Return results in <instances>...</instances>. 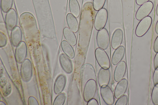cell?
<instances>
[{
    "instance_id": "1",
    "label": "cell",
    "mask_w": 158,
    "mask_h": 105,
    "mask_svg": "<svg viewBox=\"0 0 158 105\" xmlns=\"http://www.w3.org/2000/svg\"><path fill=\"white\" fill-rule=\"evenodd\" d=\"M93 3H85L82 7L78 29L77 51L84 55L87 52L94 25V11Z\"/></svg>"
},
{
    "instance_id": "2",
    "label": "cell",
    "mask_w": 158,
    "mask_h": 105,
    "mask_svg": "<svg viewBox=\"0 0 158 105\" xmlns=\"http://www.w3.org/2000/svg\"><path fill=\"white\" fill-rule=\"evenodd\" d=\"M80 77L82 89L89 80L92 79L96 81V73L94 66L90 63L83 64L80 68Z\"/></svg>"
},
{
    "instance_id": "3",
    "label": "cell",
    "mask_w": 158,
    "mask_h": 105,
    "mask_svg": "<svg viewBox=\"0 0 158 105\" xmlns=\"http://www.w3.org/2000/svg\"><path fill=\"white\" fill-rule=\"evenodd\" d=\"M96 81L94 79L89 80L85 85L83 91V97L84 101L87 102L94 98L97 90Z\"/></svg>"
},
{
    "instance_id": "4",
    "label": "cell",
    "mask_w": 158,
    "mask_h": 105,
    "mask_svg": "<svg viewBox=\"0 0 158 105\" xmlns=\"http://www.w3.org/2000/svg\"><path fill=\"white\" fill-rule=\"evenodd\" d=\"M94 54L96 60L101 68L108 69L110 67V58L104 50L99 47L97 48L95 50Z\"/></svg>"
},
{
    "instance_id": "5",
    "label": "cell",
    "mask_w": 158,
    "mask_h": 105,
    "mask_svg": "<svg viewBox=\"0 0 158 105\" xmlns=\"http://www.w3.org/2000/svg\"><path fill=\"white\" fill-rule=\"evenodd\" d=\"M20 74L22 80L25 82H28L31 79L33 69L31 63L29 59H26L21 63Z\"/></svg>"
},
{
    "instance_id": "6",
    "label": "cell",
    "mask_w": 158,
    "mask_h": 105,
    "mask_svg": "<svg viewBox=\"0 0 158 105\" xmlns=\"http://www.w3.org/2000/svg\"><path fill=\"white\" fill-rule=\"evenodd\" d=\"M108 18V12L106 9L102 8L98 10L94 21L95 29L98 31L103 28L106 24Z\"/></svg>"
},
{
    "instance_id": "7",
    "label": "cell",
    "mask_w": 158,
    "mask_h": 105,
    "mask_svg": "<svg viewBox=\"0 0 158 105\" xmlns=\"http://www.w3.org/2000/svg\"><path fill=\"white\" fill-rule=\"evenodd\" d=\"M110 41L109 33L105 28L98 30L96 36V42L98 47L106 50L109 46Z\"/></svg>"
},
{
    "instance_id": "8",
    "label": "cell",
    "mask_w": 158,
    "mask_h": 105,
    "mask_svg": "<svg viewBox=\"0 0 158 105\" xmlns=\"http://www.w3.org/2000/svg\"><path fill=\"white\" fill-rule=\"evenodd\" d=\"M152 22V18L148 16L140 21L135 29V34L138 37L144 35L148 31Z\"/></svg>"
},
{
    "instance_id": "9",
    "label": "cell",
    "mask_w": 158,
    "mask_h": 105,
    "mask_svg": "<svg viewBox=\"0 0 158 105\" xmlns=\"http://www.w3.org/2000/svg\"><path fill=\"white\" fill-rule=\"evenodd\" d=\"M18 23V16L16 10L11 9L6 13L5 17V25L7 30L9 31L16 26Z\"/></svg>"
},
{
    "instance_id": "10",
    "label": "cell",
    "mask_w": 158,
    "mask_h": 105,
    "mask_svg": "<svg viewBox=\"0 0 158 105\" xmlns=\"http://www.w3.org/2000/svg\"><path fill=\"white\" fill-rule=\"evenodd\" d=\"M153 8V4L151 1H149L141 5L137 10L135 15L136 19L140 21L148 16Z\"/></svg>"
},
{
    "instance_id": "11",
    "label": "cell",
    "mask_w": 158,
    "mask_h": 105,
    "mask_svg": "<svg viewBox=\"0 0 158 105\" xmlns=\"http://www.w3.org/2000/svg\"><path fill=\"white\" fill-rule=\"evenodd\" d=\"M27 48L26 42L21 41L16 47L15 58L18 63L20 64L26 59L27 55Z\"/></svg>"
},
{
    "instance_id": "12",
    "label": "cell",
    "mask_w": 158,
    "mask_h": 105,
    "mask_svg": "<svg viewBox=\"0 0 158 105\" xmlns=\"http://www.w3.org/2000/svg\"><path fill=\"white\" fill-rule=\"evenodd\" d=\"M100 93L103 100L108 105H112L114 101V96L111 88L108 85L100 87Z\"/></svg>"
},
{
    "instance_id": "13",
    "label": "cell",
    "mask_w": 158,
    "mask_h": 105,
    "mask_svg": "<svg viewBox=\"0 0 158 105\" xmlns=\"http://www.w3.org/2000/svg\"><path fill=\"white\" fill-rule=\"evenodd\" d=\"M108 6L110 16L116 15L118 18V13L122 9V0H108Z\"/></svg>"
},
{
    "instance_id": "14",
    "label": "cell",
    "mask_w": 158,
    "mask_h": 105,
    "mask_svg": "<svg viewBox=\"0 0 158 105\" xmlns=\"http://www.w3.org/2000/svg\"><path fill=\"white\" fill-rule=\"evenodd\" d=\"M110 79V73L109 69L101 68L99 69L98 75V81L99 86L108 85Z\"/></svg>"
},
{
    "instance_id": "15",
    "label": "cell",
    "mask_w": 158,
    "mask_h": 105,
    "mask_svg": "<svg viewBox=\"0 0 158 105\" xmlns=\"http://www.w3.org/2000/svg\"><path fill=\"white\" fill-rule=\"evenodd\" d=\"M127 70V65L124 61H121L115 67L113 74L114 80L118 82L123 79Z\"/></svg>"
},
{
    "instance_id": "16",
    "label": "cell",
    "mask_w": 158,
    "mask_h": 105,
    "mask_svg": "<svg viewBox=\"0 0 158 105\" xmlns=\"http://www.w3.org/2000/svg\"><path fill=\"white\" fill-rule=\"evenodd\" d=\"M59 63L60 66L66 73H71L73 70V63L70 58L64 54H61L59 57Z\"/></svg>"
},
{
    "instance_id": "17",
    "label": "cell",
    "mask_w": 158,
    "mask_h": 105,
    "mask_svg": "<svg viewBox=\"0 0 158 105\" xmlns=\"http://www.w3.org/2000/svg\"><path fill=\"white\" fill-rule=\"evenodd\" d=\"M128 86V81L125 78L123 79L118 82L114 89L115 98L118 99L124 95L127 89Z\"/></svg>"
},
{
    "instance_id": "18",
    "label": "cell",
    "mask_w": 158,
    "mask_h": 105,
    "mask_svg": "<svg viewBox=\"0 0 158 105\" xmlns=\"http://www.w3.org/2000/svg\"><path fill=\"white\" fill-rule=\"evenodd\" d=\"M66 83V78L64 74L58 75L56 78L54 85L53 90L56 95L59 94L64 90Z\"/></svg>"
},
{
    "instance_id": "19",
    "label": "cell",
    "mask_w": 158,
    "mask_h": 105,
    "mask_svg": "<svg viewBox=\"0 0 158 105\" xmlns=\"http://www.w3.org/2000/svg\"><path fill=\"white\" fill-rule=\"evenodd\" d=\"M123 36V32L121 29L117 28L114 31L111 40V45L113 49H116L121 46Z\"/></svg>"
},
{
    "instance_id": "20",
    "label": "cell",
    "mask_w": 158,
    "mask_h": 105,
    "mask_svg": "<svg viewBox=\"0 0 158 105\" xmlns=\"http://www.w3.org/2000/svg\"><path fill=\"white\" fill-rule=\"evenodd\" d=\"M21 30L19 26H16L11 31L10 41L14 47H16L22 41V33Z\"/></svg>"
},
{
    "instance_id": "21",
    "label": "cell",
    "mask_w": 158,
    "mask_h": 105,
    "mask_svg": "<svg viewBox=\"0 0 158 105\" xmlns=\"http://www.w3.org/2000/svg\"><path fill=\"white\" fill-rule=\"evenodd\" d=\"M125 48L123 46H120L115 49L111 57V63L113 65H116L122 61L125 55Z\"/></svg>"
},
{
    "instance_id": "22",
    "label": "cell",
    "mask_w": 158,
    "mask_h": 105,
    "mask_svg": "<svg viewBox=\"0 0 158 105\" xmlns=\"http://www.w3.org/2000/svg\"><path fill=\"white\" fill-rule=\"evenodd\" d=\"M66 19L69 28L74 32H77L78 30L79 25L76 17L72 14L69 13L66 15Z\"/></svg>"
},
{
    "instance_id": "23",
    "label": "cell",
    "mask_w": 158,
    "mask_h": 105,
    "mask_svg": "<svg viewBox=\"0 0 158 105\" xmlns=\"http://www.w3.org/2000/svg\"><path fill=\"white\" fill-rule=\"evenodd\" d=\"M63 34L64 37L69 43L72 46H75L77 42L76 36L70 28L68 27H65L63 30Z\"/></svg>"
},
{
    "instance_id": "24",
    "label": "cell",
    "mask_w": 158,
    "mask_h": 105,
    "mask_svg": "<svg viewBox=\"0 0 158 105\" xmlns=\"http://www.w3.org/2000/svg\"><path fill=\"white\" fill-rule=\"evenodd\" d=\"M60 45L62 50L65 55L71 59L74 57V50L70 43L66 40H63L61 42Z\"/></svg>"
},
{
    "instance_id": "25",
    "label": "cell",
    "mask_w": 158,
    "mask_h": 105,
    "mask_svg": "<svg viewBox=\"0 0 158 105\" xmlns=\"http://www.w3.org/2000/svg\"><path fill=\"white\" fill-rule=\"evenodd\" d=\"M69 6L71 13L76 18L78 17L80 14V8L77 0H69Z\"/></svg>"
},
{
    "instance_id": "26",
    "label": "cell",
    "mask_w": 158,
    "mask_h": 105,
    "mask_svg": "<svg viewBox=\"0 0 158 105\" xmlns=\"http://www.w3.org/2000/svg\"><path fill=\"white\" fill-rule=\"evenodd\" d=\"M13 0H1L0 6L2 10L6 13L11 9L13 6Z\"/></svg>"
},
{
    "instance_id": "27",
    "label": "cell",
    "mask_w": 158,
    "mask_h": 105,
    "mask_svg": "<svg viewBox=\"0 0 158 105\" xmlns=\"http://www.w3.org/2000/svg\"><path fill=\"white\" fill-rule=\"evenodd\" d=\"M66 99L65 94L61 93L58 94L55 98L53 103V105H63L64 104Z\"/></svg>"
},
{
    "instance_id": "28",
    "label": "cell",
    "mask_w": 158,
    "mask_h": 105,
    "mask_svg": "<svg viewBox=\"0 0 158 105\" xmlns=\"http://www.w3.org/2000/svg\"><path fill=\"white\" fill-rule=\"evenodd\" d=\"M151 100L154 105H158V84L154 85L151 93Z\"/></svg>"
},
{
    "instance_id": "29",
    "label": "cell",
    "mask_w": 158,
    "mask_h": 105,
    "mask_svg": "<svg viewBox=\"0 0 158 105\" xmlns=\"http://www.w3.org/2000/svg\"><path fill=\"white\" fill-rule=\"evenodd\" d=\"M106 0H93V5L94 9L98 11L103 7Z\"/></svg>"
},
{
    "instance_id": "30",
    "label": "cell",
    "mask_w": 158,
    "mask_h": 105,
    "mask_svg": "<svg viewBox=\"0 0 158 105\" xmlns=\"http://www.w3.org/2000/svg\"><path fill=\"white\" fill-rule=\"evenodd\" d=\"M128 100L127 96L124 95L118 99L115 103V105H127Z\"/></svg>"
},
{
    "instance_id": "31",
    "label": "cell",
    "mask_w": 158,
    "mask_h": 105,
    "mask_svg": "<svg viewBox=\"0 0 158 105\" xmlns=\"http://www.w3.org/2000/svg\"><path fill=\"white\" fill-rule=\"evenodd\" d=\"M7 42V38L5 34L2 32L0 33V47H3L6 46Z\"/></svg>"
},
{
    "instance_id": "32",
    "label": "cell",
    "mask_w": 158,
    "mask_h": 105,
    "mask_svg": "<svg viewBox=\"0 0 158 105\" xmlns=\"http://www.w3.org/2000/svg\"><path fill=\"white\" fill-rule=\"evenodd\" d=\"M2 91V93L4 96H6L9 95L11 92V87L10 83H7L5 84V86Z\"/></svg>"
},
{
    "instance_id": "33",
    "label": "cell",
    "mask_w": 158,
    "mask_h": 105,
    "mask_svg": "<svg viewBox=\"0 0 158 105\" xmlns=\"http://www.w3.org/2000/svg\"><path fill=\"white\" fill-rule=\"evenodd\" d=\"M152 80L154 85L158 84V67L156 68L154 71Z\"/></svg>"
},
{
    "instance_id": "34",
    "label": "cell",
    "mask_w": 158,
    "mask_h": 105,
    "mask_svg": "<svg viewBox=\"0 0 158 105\" xmlns=\"http://www.w3.org/2000/svg\"><path fill=\"white\" fill-rule=\"evenodd\" d=\"M28 105H39V104L36 99L33 96H30L28 99Z\"/></svg>"
},
{
    "instance_id": "35",
    "label": "cell",
    "mask_w": 158,
    "mask_h": 105,
    "mask_svg": "<svg viewBox=\"0 0 158 105\" xmlns=\"http://www.w3.org/2000/svg\"><path fill=\"white\" fill-rule=\"evenodd\" d=\"M153 49L156 53L158 52V36L155 39L153 44Z\"/></svg>"
},
{
    "instance_id": "36",
    "label": "cell",
    "mask_w": 158,
    "mask_h": 105,
    "mask_svg": "<svg viewBox=\"0 0 158 105\" xmlns=\"http://www.w3.org/2000/svg\"><path fill=\"white\" fill-rule=\"evenodd\" d=\"M87 105H98L99 103L98 101L93 98L89 100L87 102Z\"/></svg>"
},
{
    "instance_id": "37",
    "label": "cell",
    "mask_w": 158,
    "mask_h": 105,
    "mask_svg": "<svg viewBox=\"0 0 158 105\" xmlns=\"http://www.w3.org/2000/svg\"><path fill=\"white\" fill-rule=\"evenodd\" d=\"M153 65L155 68L158 67V52L156 53L154 57Z\"/></svg>"
},
{
    "instance_id": "38",
    "label": "cell",
    "mask_w": 158,
    "mask_h": 105,
    "mask_svg": "<svg viewBox=\"0 0 158 105\" xmlns=\"http://www.w3.org/2000/svg\"><path fill=\"white\" fill-rule=\"evenodd\" d=\"M149 0H135L136 4L138 5L141 6L143 4L148 2Z\"/></svg>"
},
{
    "instance_id": "39",
    "label": "cell",
    "mask_w": 158,
    "mask_h": 105,
    "mask_svg": "<svg viewBox=\"0 0 158 105\" xmlns=\"http://www.w3.org/2000/svg\"><path fill=\"white\" fill-rule=\"evenodd\" d=\"M155 31L156 33L158 34V20L157 21L155 25Z\"/></svg>"
},
{
    "instance_id": "40",
    "label": "cell",
    "mask_w": 158,
    "mask_h": 105,
    "mask_svg": "<svg viewBox=\"0 0 158 105\" xmlns=\"http://www.w3.org/2000/svg\"><path fill=\"white\" fill-rule=\"evenodd\" d=\"M156 15L158 16V3L157 5L156 9Z\"/></svg>"
},
{
    "instance_id": "41",
    "label": "cell",
    "mask_w": 158,
    "mask_h": 105,
    "mask_svg": "<svg viewBox=\"0 0 158 105\" xmlns=\"http://www.w3.org/2000/svg\"><path fill=\"white\" fill-rule=\"evenodd\" d=\"M6 104L3 102L1 101L0 102V105H6Z\"/></svg>"
}]
</instances>
